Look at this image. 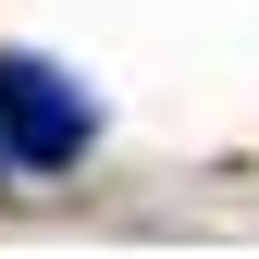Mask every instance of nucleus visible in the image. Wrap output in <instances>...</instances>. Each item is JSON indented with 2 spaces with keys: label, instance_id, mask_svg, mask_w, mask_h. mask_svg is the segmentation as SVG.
<instances>
[{
  "label": "nucleus",
  "instance_id": "f257e3e1",
  "mask_svg": "<svg viewBox=\"0 0 259 259\" xmlns=\"http://www.w3.org/2000/svg\"><path fill=\"white\" fill-rule=\"evenodd\" d=\"M87 136H99L87 87L62 74V62L0 50V160H13V173H62V160H87Z\"/></svg>",
  "mask_w": 259,
  "mask_h": 259
}]
</instances>
